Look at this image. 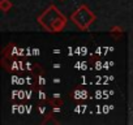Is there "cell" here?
Wrapping results in <instances>:
<instances>
[{
  "mask_svg": "<svg viewBox=\"0 0 133 125\" xmlns=\"http://www.w3.org/2000/svg\"><path fill=\"white\" fill-rule=\"evenodd\" d=\"M38 22L44 30L50 33H59L66 26V18L55 5L48 7L43 12V15L38 17Z\"/></svg>",
  "mask_w": 133,
  "mask_h": 125,
  "instance_id": "obj_1",
  "label": "cell"
},
{
  "mask_svg": "<svg viewBox=\"0 0 133 125\" xmlns=\"http://www.w3.org/2000/svg\"><path fill=\"white\" fill-rule=\"evenodd\" d=\"M71 20L81 29V30H88L90 27V25L95 21V15L86 7V5H81L72 16Z\"/></svg>",
  "mask_w": 133,
  "mask_h": 125,
  "instance_id": "obj_2",
  "label": "cell"
},
{
  "mask_svg": "<svg viewBox=\"0 0 133 125\" xmlns=\"http://www.w3.org/2000/svg\"><path fill=\"white\" fill-rule=\"evenodd\" d=\"M11 8H12L11 0H2V2H0V9L3 12H8V11H11Z\"/></svg>",
  "mask_w": 133,
  "mask_h": 125,
  "instance_id": "obj_3",
  "label": "cell"
}]
</instances>
